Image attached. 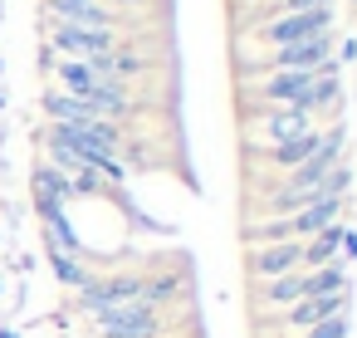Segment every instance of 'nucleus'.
Wrapping results in <instances>:
<instances>
[{"instance_id": "f257e3e1", "label": "nucleus", "mask_w": 357, "mask_h": 338, "mask_svg": "<svg viewBox=\"0 0 357 338\" xmlns=\"http://www.w3.org/2000/svg\"><path fill=\"white\" fill-rule=\"evenodd\" d=\"M93 328H98V338H157L162 314L147 309L142 299H132V304H113V309L93 314Z\"/></svg>"}, {"instance_id": "f03ea898", "label": "nucleus", "mask_w": 357, "mask_h": 338, "mask_svg": "<svg viewBox=\"0 0 357 338\" xmlns=\"http://www.w3.org/2000/svg\"><path fill=\"white\" fill-rule=\"evenodd\" d=\"M333 25H337V15H333V10H303V15H279V20L259 25V40H264V45H274V50H284V45L323 40V35H333Z\"/></svg>"}, {"instance_id": "7ed1b4c3", "label": "nucleus", "mask_w": 357, "mask_h": 338, "mask_svg": "<svg viewBox=\"0 0 357 338\" xmlns=\"http://www.w3.org/2000/svg\"><path fill=\"white\" fill-rule=\"evenodd\" d=\"M333 64V35H323V40H303V45H284V50H274L264 64H255V69H269V74H318V69H328Z\"/></svg>"}, {"instance_id": "20e7f679", "label": "nucleus", "mask_w": 357, "mask_h": 338, "mask_svg": "<svg viewBox=\"0 0 357 338\" xmlns=\"http://www.w3.org/2000/svg\"><path fill=\"white\" fill-rule=\"evenodd\" d=\"M50 50H59L64 59H98V54L118 50V35L113 30H89V25H54Z\"/></svg>"}, {"instance_id": "39448f33", "label": "nucleus", "mask_w": 357, "mask_h": 338, "mask_svg": "<svg viewBox=\"0 0 357 338\" xmlns=\"http://www.w3.org/2000/svg\"><path fill=\"white\" fill-rule=\"evenodd\" d=\"M303 133H318V128H313V118L298 113V108H259V118H255V138L264 142V152L279 147V142H294V138H303Z\"/></svg>"}, {"instance_id": "423d86ee", "label": "nucleus", "mask_w": 357, "mask_h": 338, "mask_svg": "<svg viewBox=\"0 0 357 338\" xmlns=\"http://www.w3.org/2000/svg\"><path fill=\"white\" fill-rule=\"evenodd\" d=\"M137 294H142V279L137 274H113V279H93L89 274V284L79 289V309L84 314H103L113 304H132Z\"/></svg>"}, {"instance_id": "0eeeda50", "label": "nucleus", "mask_w": 357, "mask_h": 338, "mask_svg": "<svg viewBox=\"0 0 357 338\" xmlns=\"http://www.w3.org/2000/svg\"><path fill=\"white\" fill-rule=\"evenodd\" d=\"M347 309H352V289H347V294L298 299V304H289V309L279 314V328H313V323H323V318H333V314H347Z\"/></svg>"}, {"instance_id": "6e6552de", "label": "nucleus", "mask_w": 357, "mask_h": 338, "mask_svg": "<svg viewBox=\"0 0 357 338\" xmlns=\"http://www.w3.org/2000/svg\"><path fill=\"white\" fill-rule=\"evenodd\" d=\"M298 265H303V240L255 245V255H250V270H255V279H279V274H294Z\"/></svg>"}, {"instance_id": "1a4fd4ad", "label": "nucleus", "mask_w": 357, "mask_h": 338, "mask_svg": "<svg viewBox=\"0 0 357 338\" xmlns=\"http://www.w3.org/2000/svg\"><path fill=\"white\" fill-rule=\"evenodd\" d=\"M342 211H347V201H337V196H318V201H308L303 211H294V216H289V226H294V240H308V235H318L323 226L342 221Z\"/></svg>"}, {"instance_id": "9d476101", "label": "nucleus", "mask_w": 357, "mask_h": 338, "mask_svg": "<svg viewBox=\"0 0 357 338\" xmlns=\"http://www.w3.org/2000/svg\"><path fill=\"white\" fill-rule=\"evenodd\" d=\"M342 221H333V226H323L318 235H308L303 240V265L308 270H318V265H337V250H342Z\"/></svg>"}, {"instance_id": "9b49d317", "label": "nucleus", "mask_w": 357, "mask_h": 338, "mask_svg": "<svg viewBox=\"0 0 357 338\" xmlns=\"http://www.w3.org/2000/svg\"><path fill=\"white\" fill-rule=\"evenodd\" d=\"M69 196H74V182H69L64 172H54L50 162H45V167H35V206H40V211L64 206Z\"/></svg>"}, {"instance_id": "f8f14e48", "label": "nucleus", "mask_w": 357, "mask_h": 338, "mask_svg": "<svg viewBox=\"0 0 357 338\" xmlns=\"http://www.w3.org/2000/svg\"><path fill=\"white\" fill-rule=\"evenodd\" d=\"M352 284H347V265L337 260V265H318V270H308L303 274V299H318V294H347Z\"/></svg>"}, {"instance_id": "ddd939ff", "label": "nucleus", "mask_w": 357, "mask_h": 338, "mask_svg": "<svg viewBox=\"0 0 357 338\" xmlns=\"http://www.w3.org/2000/svg\"><path fill=\"white\" fill-rule=\"evenodd\" d=\"M318 142H323V133H303V138H294V142H279V147H269L264 157H269L274 167H289V172H294V167H303V162L318 152Z\"/></svg>"}, {"instance_id": "4468645a", "label": "nucleus", "mask_w": 357, "mask_h": 338, "mask_svg": "<svg viewBox=\"0 0 357 338\" xmlns=\"http://www.w3.org/2000/svg\"><path fill=\"white\" fill-rule=\"evenodd\" d=\"M303 299V274H279V279H259V304H274V309H289Z\"/></svg>"}, {"instance_id": "2eb2a0df", "label": "nucleus", "mask_w": 357, "mask_h": 338, "mask_svg": "<svg viewBox=\"0 0 357 338\" xmlns=\"http://www.w3.org/2000/svg\"><path fill=\"white\" fill-rule=\"evenodd\" d=\"M45 118H50V123H89L93 113H89V103H79L74 94L54 89V94H45Z\"/></svg>"}, {"instance_id": "dca6fc26", "label": "nucleus", "mask_w": 357, "mask_h": 338, "mask_svg": "<svg viewBox=\"0 0 357 338\" xmlns=\"http://www.w3.org/2000/svg\"><path fill=\"white\" fill-rule=\"evenodd\" d=\"M245 240H250V245H279V240H294V226H289V216H279V221H259V226L245 230Z\"/></svg>"}, {"instance_id": "f3484780", "label": "nucleus", "mask_w": 357, "mask_h": 338, "mask_svg": "<svg viewBox=\"0 0 357 338\" xmlns=\"http://www.w3.org/2000/svg\"><path fill=\"white\" fill-rule=\"evenodd\" d=\"M50 265H54V274H59L69 289H84V284H89V265H84L79 255H59V250H50Z\"/></svg>"}, {"instance_id": "a211bd4d", "label": "nucleus", "mask_w": 357, "mask_h": 338, "mask_svg": "<svg viewBox=\"0 0 357 338\" xmlns=\"http://www.w3.org/2000/svg\"><path fill=\"white\" fill-rule=\"evenodd\" d=\"M347 333H352V314H333V318L303 328V338H347Z\"/></svg>"}, {"instance_id": "6ab92c4d", "label": "nucleus", "mask_w": 357, "mask_h": 338, "mask_svg": "<svg viewBox=\"0 0 357 338\" xmlns=\"http://www.w3.org/2000/svg\"><path fill=\"white\" fill-rule=\"evenodd\" d=\"M347 186H352V167H347V162H337V167L323 177V196H337V201H347Z\"/></svg>"}, {"instance_id": "aec40b11", "label": "nucleus", "mask_w": 357, "mask_h": 338, "mask_svg": "<svg viewBox=\"0 0 357 338\" xmlns=\"http://www.w3.org/2000/svg\"><path fill=\"white\" fill-rule=\"evenodd\" d=\"M284 15H303V10H333V0H279Z\"/></svg>"}, {"instance_id": "412c9836", "label": "nucleus", "mask_w": 357, "mask_h": 338, "mask_svg": "<svg viewBox=\"0 0 357 338\" xmlns=\"http://www.w3.org/2000/svg\"><path fill=\"white\" fill-rule=\"evenodd\" d=\"M337 260H357V230H352V226L342 230V250H337Z\"/></svg>"}, {"instance_id": "4be33fe9", "label": "nucleus", "mask_w": 357, "mask_h": 338, "mask_svg": "<svg viewBox=\"0 0 357 338\" xmlns=\"http://www.w3.org/2000/svg\"><path fill=\"white\" fill-rule=\"evenodd\" d=\"M357 59V40H342V50H337V64H352Z\"/></svg>"}, {"instance_id": "5701e85b", "label": "nucleus", "mask_w": 357, "mask_h": 338, "mask_svg": "<svg viewBox=\"0 0 357 338\" xmlns=\"http://www.w3.org/2000/svg\"><path fill=\"white\" fill-rule=\"evenodd\" d=\"M0 338H20V333H15V328H0Z\"/></svg>"}, {"instance_id": "b1692460", "label": "nucleus", "mask_w": 357, "mask_h": 338, "mask_svg": "<svg viewBox=\"0 0 357 338\" xmlns=\"http://www.w3.org/2000/svg\"><path fill=\"white\" fill-rule=\"evenodd\" d=\"M118 6H142V0H118Z\"/></svg>"}, {"instance_id": "393cba45", "label": "nucleus", "mask_w": 357, "mask_h": 338, "mask_svg": "<svg viewBox=\"0 0 357 338\" xmlns=\"http://www.w3.org/2000/svg\"><path fill=\"white\" fill-rule=\"evenodd\" d=\"M352 6H357V0H352Z\"/></svg>"}]
</instances>
